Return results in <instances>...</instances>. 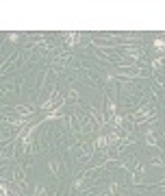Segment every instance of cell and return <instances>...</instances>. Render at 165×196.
<instances>
[{
	"label": "cell",
	"mask_w": 165,
	"mask_h": 196,
	"mask_svg": "<svg viewBox=\"0 0 165 196\" xmlns=\"http://www.w3.org/2000/svg\"><path fill=\"white\" fill-rule=\"evenodd\" d=\"M78 37H81L78 33H70V35H68V44H76V42H78Z\"/></svg>",
	"instance_id": "obj_1"
},
{
	"label": "cell",
	"mask_w": 165,
	"mask_h": 196,
	"mask_svg": "<svg viewBox=\"0 0 165 196\" xmlns=\"http://www.w3.org/2000/svg\"><path fill=\"white\" fill-rule=\"evenodd\" d=\"M154 48L157 50H165V39H154Z\"/></svg>",
	"instance_id": "obj_2"
},
{
	"label": "cell",
	"mask_w": 165,
	"mask_h": 196,
	"mask_svg": "<svg viewBox=\"0 0 165 196\" xmlns=\"http://www.w3.org/2000/svg\"><path fill=\"white\" fill-rule=\"evenodd\" d=\"M163 63H165V57H159V59H154V61H152V68H161Z\"/></svg>",
	"instance_id": "obj_3"
},
{
	"label": "cell",
	"mask_w": 165,
	"mask_h": 196,
	"mask_svg": "<svg viewBox=\"0 0 165 196\" xmlns=\"http://www.w3.org/2000/svg\"><path fill=\"white\" fill-rule=\"evenodd\" d=\"M107 142H109V137H104V135L98 137V146H107Z\"/></svg>",
	"instance_id": "obj_4"
},
{
	"label": "cell",
	"mask_w": 165,
	"mask_h": 196,
	"mask_svg": "<svg viewBox=\"0 0 165 196\" xmlns=\"http://www.w3.org/2000/svg\"><path fill=\"white\" fill-rule=\"evenodd\" d=\"M18 37H20L18 33H11V35H9V39H11V42H18Z\"/></svg>",
	"instance_id": "obj_5"
}]
</instances>
